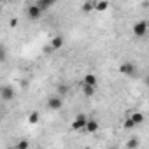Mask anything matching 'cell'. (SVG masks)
<instances>
[{"label":"cell","mask_w":149,"mask_h":149,"mask_svg":"<svg viewBox=\"0 0 149 149\" xmlns=\"http://www.w3.org/2000/svg\"><path fill=\"white\" fill-rule=\"evenodd\" d=\"M147 33V21H137L133 25V35L135 37H144Z\"/></svg>","instance_id":"6da1fadb"},{"label":"cell","mask_w":149,"mask_h":149,"mask_svg":"<svg viewBox=\"0 0 149 149\" xmlns=\"http://www.w3.org/2000/svg\"><path fill=\"white\" fill-rule=\"evenodd\" d=\"M14 97H16V91H14L13 86H2V90H0V98H2V100L9 102V100H13Z\"/></svg>","instance_id":"7a4b0ae2"},{"label":"cell","mask_w":149,"mask_h":149,"mask_svg":"<svg viewBox=\"0 0 149 149\" xmlns=\"http://www.w3.org/2000/svg\"><path fill=\"white\" fill-rule=\"evenodd\" d=\"M86 121H88V119H86V116H84V114H79L76 119H74V123H72L70 126H72V130H74V132H77V130H84Z\"/></svg>","instance_id":"3957f363"},{"label":"cell","mask_w":149,"mask_h":149,"mask_svg":"<svg viewBox=\"0 0 149 149\" xmlns=\"http://www.w3.org/2000/svg\"><path fill=\"white\" fill-rule=\"evenodd\" d=\"M119 72L125 74V76H135V74H137V68H135L133 63L126 61V63H121V65H119Z\"/></svg>","instance_id":"277c9868"},{"label":"cell","mask_w":149,"mask_h":149,"mask_svg":"<svg viewBox=\"0 0 149 149\" xmlns=\"http://www.w3.org/2000/svg\"><path fill=\"white\" fill-rule=\"evenodd\" d=\"M47 107H49L51 111L61 109V107H63V98H60V97H51V98L47 100Z\"/></svg>","instance_id":"5b68a950"},{"label":"cell","mask_w":149,"mask_h":149,"mask_svg":"<svg viewBox=\"0 0 149 149\" xmlns=\"http://www.w3.org/2000/svg\"><path fill=\"white\" fill-rule=\"evenodd\" d=\"M26 14H28V18H30V19H39V18H40V14H42V11H40L35 4H32V6L28 7Z\"/></svg>","instance_id":"8992f818"},{"label":"cell","mask_w":149,"mask_h":149,"mask_svg":"<svg viewBox=\"0 0 149 149\" xmlns=\"http://www.w3.org/2000/svg\"><path fill=\"white\" fill-rule=\"evenodd\" d=\"M97 83H98V79H97V76H95V74H86V76H84V79H83V84H84V86L97 88Z\"/></svg>","instance_id":"52a82bcc"},{"label":"cell","mask_w":149,"mask_h":149,"mask_svg":"<svg viewBox=\"0 0 149 149\" xmlns=\"http://www.w3.org/2000/svg\"><path fill=\"white\" fill-rule=\"evenodd\" d=\"M84 130H86L88 133H95V132L98 130V123H97L95 119H88V121H86V126H84Z\"/></svg>","instance_id":"ba28073f"},{"label":"cell","mask_w":149,"mask_h":149,"mask_svg":"<svg viewBox=\"0 0 149 149\" xmlns=\"http://www.w3.org/2000/svg\"><path fill=\"white\" fill-rule=\"evenodd\" d=\"M61 46H63V37L61 35H56V37L51 39V47L53 49H60Z\"/></svg>","instance_id":"9c48e42d"},{"label":"cell","mask_w":149,"mask_h":149,"mask_svg":"<svg viewBox=\"0 0 149 149\" xmlns=\"http://www.w3.org/2000/svg\"><path fill=\"white\" fill-rule=\"evenodd\" d=\"M53 4H54L53 0H37V4H35V6H37L40 11H44V9H49Z\"/></svg>","instance_id":"30bf717a"},{"label":"cell","mask_w":149,"mask_h":149,"mask_svg":"<svg viewBox=\"0 0 149 149\" xmlns=\"http://www.w3.org/2000/svg\"><path fill=\"white\" fill-rule=\"evenodd\" d=\"M109 9V2L107 0H100V2H95V11L102 13V11H107Z\"/></svg>","instance_id":"8fae6325"},{"label":"cell","mask_w":149,"mask_h":149,"mask_svg":"<svg viewBox=\"0 0 149 149\" xmlns=\"http://www.w3.org/2000/svg\"><path fill=\"white\" fill-rule=\"evenodd\" d=\"M130 119H132V121H133V125L137 126V125H140V123L144 121V114H142V112H133V114L130 116Z\"/></svg>","instance_id":"7c38bea8"},{"label":"cell","mask_w":149,"mask_h":149,"mask_svg":"<svg viewBox=\"0 0 149 149\" xmlns=\"http://www.w3.org/2000/svg\"><path fill=\"white\" fill-rule=\"evenodd\" d=\"M83 11H84V13L95 11V0H88V2H84V4H83Z\"/></svg>","instance_id":"4fadbf2b"},{"label":"cell","mask_w":149,"mask_h":149,"mask_svg":"<svg viewBox=\"0 0 149 149\" xmlns=\"http://www.w3.org/2000/svg\"><path fill=\"white\" fill-rule=\"evenodd\" d=\"M39 119H40L39 112H30V116H28V123H30V125H37Z\"/></svg>","instance_id":"5bb4252c"},{"label":"cell","mask_w":149,"mask_h":149,"mask_svg":"<svg viewBox=\"0 0 149 149\" xmlns=\"http://www.w3.org/2000/svg\"><path fill=\"white\" fill-rule=\"evenodd\" d=\"M6 60H7V49H6V46L0 44V63H4Z\"/></svg>","instance_id":"9a60e30c"},{"label":"cell","mask_w":149,"mask_h":149,"mask_svg":"<svg viewBox=\"0 0 149 149\" xmlns=\"http://www.w3.org/2000/svg\"><path fill=\"white\" fill-rule=\"evenodd\" d=\"M83 93H84L86 97H93V95H95V88H91V86H84V84H83Z\"/></svg>","instance_id":"2e32d148"},{"label":"cell","mask_w":149,"mask_h":149,"mask_svg":"<svg viewBox=\"0 0 149 149\" xmlns=\"http://www.w3.org/2000/svg\"><path fill=\"white\" fill-rule=\"evenodd\" d=\"M137 147H139V139L137 137H132L128 140V149H137Z\"/></svg>","instance_id":"e0dca14e"},{"label":"cell","mask_w":149,"mask_h":149,"mask_svg":"<svg viewBox=\"0 0 149 149\" xmlns=\"http://www.w3.org/2000/svg\"><path fill=\"white\" fill-rule=\"evenodd\" d=\"M58 93H60L58 97L61 98L63 95H67V93H68V86H65V84H60V86H58Z\"/></svg>","instance_id":"ac0fdd59"},{"label":"cell","mask_w":149,"mask_h":149,"mask_svg":"<svg viewBox=\"0 0 149 149\" xmlns=\"http://www.w3.org/2000/svg\"><path fill=\"white\" fill-rule=\"evenodd\" d=\"M28 140H19L18 142V146H16V149H28Z\"/></svg>","instance_id":"d6986e66"},{"label":"cell","mask_w":149,"mask_h":149,"mask_svg":"<svg viewBox=\"0 0 149 149\" xmlns=\"http://www.w3.org/2000/svg\"><path fill=\"white\" fill-rule=\"evenodd\" d=\"M123 126H125L126 130H132V128H135V125H133V121H132L130 118H128V119H126V121L123 123Z\"/></svg>","instance_id":"ffe728a7"},{"label":"cell","mask_w":149,"mask_h":149,"mask_svg":"<svg viewBox=\"0 0 149 149\" xmlns=\"http://www.w3.org/2000/svg\"><path fill=\"white\" fill-rule=\"evenodd\" d=\"M107 149H118V147H107Z\"/></svg>","instance_id":"44dd1931"},{"label":"cell","mask_w":149,"mask_h":149,"mask_svg":"<svg viewBox=\"0 0 149 149\" xmlns=\"http://www.w3.org/2000/svg\"><path fill=\"white\" fill-rule=\"evenodd\" d=\"M0 13H2V6H0Z\"/></svg>","instance_id":"7402d4cb"},{"label":"cell","mask_w":149,"mask_h":149,"mask_svg":"<svg viewBox=\"0 0 149 149\" xmlns=\"http://www.w3.org/2000/svg\"><path fill=\"white\" fill-rule=\"evenodd\" d=\"M84 149H91V147H84Z\"/></svg>","instance_id":"603a6c76"},{"label":"cell","mask_w":149,"mask_h":149,"mask_svg":"<svg viewBox=\"0 0 149 149\" xmlns=\"http://www.w3.org/2000/svg\"><path fill=\"white\" fill-rule=\"evenodd\" d=\"M14 149H16V147H14Z\"/></svg>","instance_id":"cb8c5ba5"}]
</instances>
